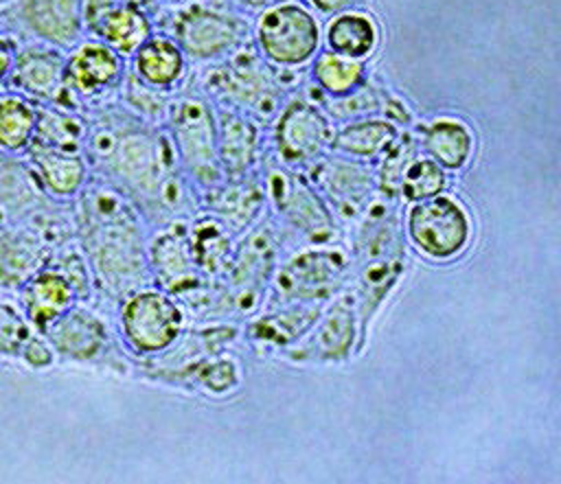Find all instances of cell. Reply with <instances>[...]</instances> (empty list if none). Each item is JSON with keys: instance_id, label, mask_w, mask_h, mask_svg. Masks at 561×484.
<instances>
[{"instance_id": "ac0fdd59", "label": "cell", "mask_w": 561, "mask_h": 484, "mask_svg": "<svg viewBox=\"0 0 561 484\" xmlns=\"http://www.w3.org/2000/svg\"><path fill=\"white\" fill-rule=\"evenodd\" d=\"M83 26L123 59L134 57V53L153 35L145 11L121 0H85Z\"/></svg>"}, {"instance_id": "8d00e7d4", "label": "cell", "mask_w": 561, "mask_h": 484, "mask_svg": "<svg viewBox=\"0 0 561 484\" xmlns=\"http://www.w3.org/2000/svg\"><path fill=\"white\" fill-rule=\"evenodd\" d=\"M447 184V175L445 169L438 166L432 158H427L425 153L416 155L412 160V164L408 166L403 180H401V188H399V197L408 199V201H421L427 197H434L438 193H443Z\"/></svg>"}, {"instance_id": "e575fe53", "label": "cell", "mask_w": 561, "mask_h": 484, "mask_svg": "<svg viewBox=\"0 0 561 484\" xmlns=\"http://www.w3.org/2000/svg\"><path fill=\"white\" fill-rule=\"evenodd\" d=\"M311 77L318 90H322L327 96H344L366 83V68L359 59H348L327 50L316 57Z\"/></svg>"}, {"instance_id": "f35d334b", "label": "cell", "mask_w": 561, "mask_h": 484, "mask_svg": "<svg viewBox=\"0 0 561 484\" xmlns=\"http://www.w3.org/2000/svg\"><path fill=\"white\" fill-rule=\"evenodd\" d=\"M121 88L125 90V101L129 105L127 110H136L138 118L142 116L147 120H167L169 101L164 96V90L142 83L134 72L125 74Z\"/></svg>"}, {"instance_id": "7bdbcfd3", "label": "cell", "mask_w": 561, "mask_h": 484, "mask_svg": "<svg viewBox=\"0 0 561 484\" xmlns=\"http://www.w3.org/2000/svg\"><path fill=\"white\" fill-rule=\"evenodd\" d=\"M320 11L324 13H333V11H340L348 4V0H311Z\"/></svg>"}, {"instance_id": "ffe728a7", "label": "cell", "mask_w": 561, "mask_h": 484, "mask_svg": "<svg viewBox=\"0 0 561 484\" xmlns=\"http://www.w3.org/2000/svg\"><path fill=\"white\" fill-rule=\"evenodd\" d=\"M57 355L75 361L96 359L107 348L105 324L88 309L72 304L39 331Z\"/></svg>"}, {"instance_id": "83f0119b", "label": "cell", "mask_w": 561, "mask_h": 484, "mask_svg": "<svg viewBox=\"0 0 561 484\" xmlns=\"http://www.w3.org/2000/svg\"><path fill=\"white\" fill-rule=\"evenodd\" d=\"M131 59L134 74L158 90H171L186 68V55L169 35H151Z\"/></svg>"}, {"instance_id": "4fadbf2b", "label": "cell", "mask_w": 561, "mask_h": 484, "mask_svg": "<svg viewBox=\"0 0 561 484\" xmlns=\"http://www.w3.org/2000/svg\"><path fill=\"white\" fill-rule=\"evenodd\" d=\"M333 127L329 116L313 103L294 99L287 103L274 125V145L283 164L291 169L311 166L331 151Z\"/></svg>"}, {"instance_id": "4dcf8cb0", "label": "cell", "mask_w": 561, "mask_h": 484, "mask_svg": "<svg viewBox=\"0 0 561 484\" xmlns=\"http://www.w3.org/2000/svg\"><path fill=\"white\" fill-rule=\"evenodd\" d=\"M324 110L331 118L348 123L357 118H370L375 114H388L392 116L390 120L397 123H408V112L405 107L388 96L386 92H379L377 88H370L368 83H362L353 92L344 96H327L324 99Z\"/></svg>"}, {"instance_id": "bcb514c9", "label": "cell", "mask_w": 561, "mask_h": 484, "mask_svg": "<svg viewBox=\"0 0 561 484\" xmlns=\"http://www.w3.org/2000/svg\"><path fill=\"white\" fill-rule=\"evenodd\" d=\"M4 2H9V0H0V4H4Z\"/></svg>"}, {"instance_id": "5bb4252c", "label": "cell", "mask_w": 561, "mask_h": 484, "mask_svg": "<svg viewBox=\"0 0 561 484\" xmlns=\"http://www.w3.org/2000/svg\"><path fill=\"white\" fill-rule=\"evenodd\" d=\"M305 175L331 212H337L344 219H357L377 191V175L373 169L366 162L351 160L342 153L316 160L307 166Z\"/></svg>"}, {"instance_id": "484cf974", "label": "cell", "mask_w": 561, "mask_h": 484, "mask_svg": "<svg viewBox=\"0 0 561 484\" xmlns=\"http://www.w3.org/2000/svg\"><path fill=\"white\" fill-rule=\"evenodd\" d=\"M327 302H280L272 311L254 318L248 326V335L256 344L291 346L296 344L318 320Z\"/></svg>"}, {"instance_id": "cb8c5ba5", "label": "cell", "mask_w": 561, "mask_h": 484, "mask_svg": "<svg viewBox=\"0 0 561 484\" xmlns=\"http://www.w3.org/2000/svg\"><path fill=\"white\" fill-rule=\"evenodd\" d=\"M20 15L33 35L57 48H75L81 39V0H22Z\"/></svg>"}, {"instance_id": "8992f818", "label": "cell", "mask_w": 561, "mask_h": 484, "mask_svg": "<svg viewBox=\"0 0 561 484\" xmlns=\"http://www.w3.org/2000/svg\"><path fill=\"white\" fill-rule=\"evenodd\" d=\"M184 309L160 287H140L121 300L118 324L127 348L140 357H156L178 344L184 331Z\"/></svg>"}, {"instance_id": "2e32d148", "label": "cell", "mask_w": 561, "mask_h": 484, "mask_svg": "<svg viewBox=\"0 0 561 484\" xmlns=\"http://www.w3.org/2000/svg\"><path fill=\"white\" fill-rule=\"evenodd\" d=\"M359 337V320L353 293H342L318 315L313 326L289 348L298 361H340L351 355Z\"/></svg>"}, {"instance_id": "7dc6e473", "label": "cell", "mask_w": 561, "mask_h": 484, "mask_svg": "<svg viewBox=\"0 0 561 484\" xmlns=\"http://www.w3.org/2000/svg\"><path fill=\"white\" fill-rule=\"evenodd\" d=\"M180 2H186V0H180Z\"/></svg>"}, {"instance_id": "b9f144b4", "label": "cell", "mask_w": 561, "mask_h": 484, "mask_svg": "<svg viewBox=\"0 0 561 484\" xmlns=\"http://www.w3.org/2000/svg\"><path fill=\"white\" fill-rule=\"evenodd\" d=\"M15 57H18V50H15L13 42L0 33V83L7 81V77L15 64Z\"/></svg>"}, {"instance_id": "60d3db41", "label": "cell", "mask_w": 561, "mask_h": 484, "mask_svg": "<svg viewBox=\"0 0 561 484\" xmlns=\"http://www.w3.org/2000/svg\"><path fill=\"white\" fill-rule=\"evenodd\" d=\"M18 357H20L26 366H31V368H35V370H44V368H48V366L55 361V348H53L50 342L37 331V333H31V335L26 337V342L22 344Z\"/></svg>"}, {"instance_id": "9a60e30c", "label": "cell", "mask_w": 561, "mask_h": 484, "mask_svg": "<svg viewBox=\"0 0 561 484\" xmlns=\"http://www.w3.org/2000/svg\"><path fill=\"white\" fill-rule=\"evenodd\" d=\"M66 99L61 107L77 110L83 101H94L118 90L125 79V61L103 42H79L66 57Z\"/></svg>"}, {"instance_id": "1f68e13d", "label": "cell", "mask_w": 561, "mask_h": 484, "mask_svg": "<svg viewBox=\"0 0 561 484\" xmlns=\"http://www.w3.org/2000/svg\"><path fill=\"white\" fill-rule=\"evenodd\" d=\"M85 140H88V123L75 110H68L55 103L37 107V129H35L33 142L81 153V149L85 147Z\"/></svg>"}, {"instance_id": "f1b7e54d", "label": "cell", "mask_w": 561, "mask_h": 484, "mask_svg": "<svg viewBox=\"0 0 561 484\" xmlns=\"http://www.w3.org/2000/svg\"><path fill=\"white\" fill-rule=\"evenodd\" d=\"M399 127L388 118H357L333 131L331 151L357 158L377 160L399 138Z\"/></svg>"}, {"instance_id": "5b68a950", "label": "cell", "mask_w": 561, "mask_h": 484, "mask_svg": "<svg viewBox=\"0 0 561 484\" xmlns=\"http://www.w3.org/2000/svg\"><path fill=\"white\" fill-rule=\"evenodd\" d=\"M206 88L221 105L239 110L250 118L270 120L280 112L283 83L254 50L237 48L217 68L208 70Z\"/></svg>"}, {"instance_id": "8fae6325", "label": "cell", "mask_w": 561, "mask_h": 484, "mask_svg": "<svg viewBox=\"0 0 561 484\" xmlns=\"http://www.w3.org/2000/svg\"><path fill=\"white\" fill-rule=\"evenodd\" d=\"M261 57L278 68L307 64L320 46V28L300 4H274L256 22Z\"/></svg>"}, {"instance_id": "3957f363", "label": "cell", "mask_w": 561, "mask_h": 484, "mask_svg": "<svg viewBox=\"0 0 561 484\" xmlns=\"http://www.w3.org/2000/svg\"><path fill=\"white\" fill-rule=\"evenodd\" d=\"M394 199L388 195L373 197L357 217L351 243L348 276L355 278L351 293L359 320V346L364 344L368 322L403 272V230Z\"/></svg>"}, {"instance_id": "d6a6232c", "label": "cell", "mask_w": 561, "mask_h": 484, "mask_svg": "<svg viewBox=\"0 0 561 484\" xmlns=\"http://www.w3.org/2000/svg\"><path fill=\"white\" fill-rule=\"evenodd\" d=\"M37 129V107L18 92L0 96V151L24 153Z\"/></svg>"}, {"instance_id": "836d02e7", "label": "cell", "mask_w": 561, "mask_h": 484, "mask_svg": "<svg viewBox=\"0 0 561 484\" xmlns=\"http://www.w3.org/2000/svg\"><path fill=\"white\" fill-rule=\"evenodd\" d=\"M377 26L362 13H342L327 26L329 50L348 59H364L377 46Z\"/></svg>"}, {"instance_id": "d590c367", "label": "cell", "mask_w": 561, "mask_h": 484, "mask_svg": "<svg viewBox=\"0 0 561 484\" xmlns=\"http://www.w3.org/2000/svg\"><path fill=\"white\" fill-rule=\"evenodd\" d=\"M421 153V145L412 134H399V138L388 147L381 155V166L377 175V191L388 197H399L401 180L412 164V160Z\"/></svg>"}, {"instance_id": "d6986e66", "label": "cell", "mask_w": 561, "mask_h": 484, "mask_svg": "<svg viewBox=\"0 0 561 484\" xmlns=\"http://www.w3.org/2000/svg\"><path fill=\"white\" fill-rule=\"evenodd\" d=\"M66 57L53 48H26L18 53L7 77L13 92L37 103L61 105L66 99Z\"/></svg>"}, {"instance_id": "603a6c76", "label": "cell", "mask_w": 561, "mask_h": 484, "mask_svg": "<svg viewBox=\"0 0 561 484\" xmlns=\"http://www.w3.org/2000/svg\"><path fill=\"white\" fill-rule=\"evenodd\" d=\"M206 208L217 217L230 234H243L261 217L265 206L263 186L250 177H226L221 184L206 191Z\"/></svg>"}, {"instance_id": "52a82bcc", "label": "cell", "mask_w": 561, "mask_h": 484, "mask_svg": "<svg viewBox=\"0 0 561 484\" xmlns=\"http://www.w3.org/2000/svg\"><path fill=\"white\" fill-rule=\"evenodd\" d=\"M348 278V254L318 243L289 256L274 269L270 298L280 302H329Z\"/></svg>"}, {"instance_id": "44dd1931", "label": "cell", "mask_w": 561, "mask_h": 484, "mask_svg": "<svg viewBox=\"0 0 561 484\" xmlns=\"http://www.w3.org/2000/svg\"><path fill=\"white\" fill-rule=\"evenodd\" d=\"M18 293V304L35 331H44L46 324H50L79 300L72 283L50 263L26 278Z\"/></svg>"}, {"instance_id": "7c38bea8", "label": "cell", "mask_w": 561, "mask_h": 484, "mask_svg": "<svg viewBox=\"0 0 561 484\" xmlns=\"http://www.w3.org/2000/svg\"><path fill=\"white\" fill-rule=\"evenodd\" d=\"M169 37L182 53L197 61L221 59L243 46L245 26L217 9L204 4H188L180 9L169 22Z\"/></svg>"}, {"instance_id": "ba28073f", "label": "cell", "mask_w": 561, "mask_h": 484, "mask_svg": "<svg viewBox=\"0 0 561 484\" xmlns=\"http://www.w3.org/2000/svg\"><path fill=\"white\" fill-rule=\"evenodd\" d=\"M278 258L276 237L267 226L248 230L243 241L232 247L228 267L219 278L224 309L252 313L261 307Z\"/></svg>"}, {"instance_id": "6da1fadb", "label": "cell", "mask_w": 561, "mask_h": 484, "mask_svg": "<svg viewBox=\"0 0 561 484\" xmlns=\"http://www.w3.org/2000/svg\"><path fill=\"white\" fill-rule=\"evenodd\" d=\"M85 151L114 188L162 226L178 221V215L191 206L171 136L145 127L138 116L125 123L103 118L88 127Z\"/></svg>"}, {"instance_id": "e0dca14e", "label": "cell", "mask_w": 561, "mask_h": 484, "mask_svg": "<svg viewBox=\"0 0 561 484\" xmlns=\"http://www.w3.org/2000/svg\"><path fill=\"white\" fill-rule=\"evenodd\" d=\"M147 258L151 283L178 300L188 298L208 280L193 263L186 241V226L180 221H173L156 232L147 245Z\"/></svg>"}, {"instance_id": "ab89813d", "label": "cell", "mask_w": 561, "mask_h": 484, "mask_svg": "<svg viewBox=\"0 0 561 484\" xmlns=\"http://www.w3.org/2000/svg\"><path fill=\"white\" fill-rule=\"evenodd\" d=\"M33 333L20 304L0 298V357H18L22 344Z\"/></svg>"}, {"instance_id": "277c9868", "label": "cell", "mask_w": 561, "mask_h": 484, "mask_svg": "<svg viewBox=\"0 0 561 484\" xmlns=\"http://www.w3.org/2000/svg\"><path fill=\"white\" fill-rule=\"evenodd\" d=\"M169 136L182 173L208 191L226 180L217 151V120L210 103L199 94H182L169 103Z\"/></svg>"}, {"instance_id": "7402d4cb", "label": "cell", "mask_w": 561, "mask_h": 484, "mask_svg": "<svg viewBox=\"0 0 561 484\" xmlns=\"http://www.w3.org/2000/svg\"><path fill=\"white\" fill-rule=\"evenodd\" d=\"M217 120V151L226 177H243L259 162V127L256 123L232 107L219 105L215 110Z\"/></svg>"}, {"instance_id": "ee69618b", "label": "cell", "mask_w": 561, "mask_h": 484, "mask_svg": "<svg viewBox=\"0 0 561 484\" xmlns=\"http://www.w3.org/2000/svg\"><path fill=\"white\" fill-rule=\"evenodd\" d=\"M241 4L245 7H252V9H263V7H274V4H280L285 0H239Z\"/></svg>"}, {"instance_id": "7a4b0ae2", "label": "cell", "mask_w": 561, "mask_h": 484, "mask_svg": "<svg viewBox=\"0 0 561 484\" xmlns=\"http://www.w3.org/2000/svg\"><path fill=\"white\" fill-rule=\"evenodd\" d=\"M81 245L94 285L112 300L153 285L138 208L114 186L85 193L79 215Z\"/></svg>"}, {"instance_id": "30bf717a", "label": "cell", "mask_w": 561, "mask_h": 484, "mask_svg": "<svg viewBox=\"0 0 561 484\" xmlns=\"http://www.w3.org/2000/svg\"><path fill=\"white\" fill-rule=\"evenodd\" d=\"M405 232L423 256L432 261H451L465 252L471 237V223L456 199L438 193L414 201L408 210Z\"/></svg>"}, {"instance_id": "4316f807", "label": "cell", "mask_w": 561, "mask_h": 484, "mask_svg": "<svg viewBox=\"0 0 561 484\" xmlns=\"http://www.w3.org/2000/svg\"><path fill=\"white\" fill-rule=\"evenodd\" d=\"M186 241L199 274L208 280H219L232 254L230 230L208 212L186 223Z\"/></svg>"}, {"instance_id": "f546056e", "label": "cell", "mask_w": 561, "mask_h": 484, "mask_svg": "<svg viewBox=\"0 0 561 484\" xmlns=\"http://www.w3.org/2000/svg\"><path fill=\"white\" fill-rule=\"evenodd\" d=\"M421 149L438 166L458 171L462 169L473 151V136L460 120L440 118L421 129Z\"/></svg>"}, {"instance_id": "d4e9b609", "label": "cell", "mask_w": 561, "mask_h": 484, "mask_svg": "<svg viewBox=\"0 0 561 484\" xmlns=\"http://www.w3.org/2000/svg\"><path fill=\"white\" fill-rule=\"evenodd\" d=\"M31 164L39 184L55 197H75L88 184V164L81 153L33 142L28 149Z\"/></svg>"}, {"instance_id": "9c48e42d", "label": "cell", "mask_w": 561, "mask_h": 484, "mask_svg": "<svg viewBox=\"0 0 561 484\" xmlns=\"http://www.w3.org/2000/svg\"><path fill=\"white\" fill-rule=\"evenodd\" d=\"M265 197L280 219L311 243H329L335 237L333 212L305 173L283 162L267 166Z\"/></svg>"}, {"instance_id": "f6af8a7d", "label": "cell", "mask_w": 561, "mask_h": 484, "mask_svg": "<svg viewBox=\"0 0 561 484\" xmlns=\"http://www.w3.org/2000/svg\"><path fill=\"white\" fill-rule=\"evenodd\" d=\"M121 2H127V4H134V7H138V9H145V7H149V4H153V0H121Z\"/></svg>"}, {"instance_id": "74e56055", "label": "cell", "mask_w": 561, "mask_h": 484, "mask_svg": "<svg viewBox=\"0 0 561 484\" xmlns=\"http://www.w3.org/2000/svg\"><path fill=\"white\" fill-rule=\"evenodd\" d=\"M178 370H180L178 374L188 377L191 381H195L197 385H202V388H206L208 392H215V394L230 392L241 383L239 366L230 357L197 359V361H191L188 368H178Z\"/></svg>"}]
</instances>
